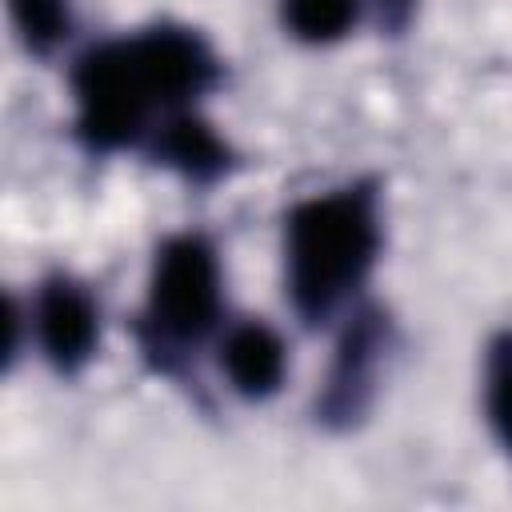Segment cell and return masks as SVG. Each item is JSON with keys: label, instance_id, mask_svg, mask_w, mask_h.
Segmentation results:
<instances>
[{"label": "cell", "instance_id": "9c48e42d", "mask_svg": "<svg viewBox=\"0 0 512 512\" xmlns=\"http://www.w3.org/2000/svg\"><path fill=\"white\" fill-rule=\"evenodd\" d=\"M488 408H492V424H496L500 440L512 448V352L500 356V364H496V372H492Z\"/></svg>", "mask_w": 512, "mask_h": 512}, {"label": "cell", "instance_id": "3957f363", "mask_svg": "<svg viewBox=\"0 0 512 512\" xmlns=\"http://www.w3.org/2000/svg\"><path fill=\"white\" fill-rule=\"evenodd\" d=\"M216 300L220 272L212 248L196 236L164 244L152 268V316L176 336H196L212 324Z\"/></svg>", "mask_w": 512, "mask_h": 512}, {"label": "cell", "instance_id": "7a4b0ae2", "mask_svg": "<svg viewBox=\"0 0 512 512\" xmlns=\"http://www.w3.org/2000/svg\"><path fill=\"white\" fill-rule=\"evenodd\" d=\"M76 104L80 128L92 144H124L140 132L156 100L148 72L136 56V44H108L80 60L76 68Z\"/></svg>", "mask_w": 512, "mask_h": 512}, {"label": "cell", "instance_id": "ba28073f", "mask_svg": "<svg viewBox=\"0 0 512 512\" xmlns=\"http://www.w3.org/2000/svg\"><path fill=\"white\" fill-rule=\"evenodd\" d=\"M164 156L188 172H212L220 164V140L196 120H176L164 136Z\"/></svg>", "mask_w": 512, "mask_h": 512}, {"label": "cell", "instance_id": "8992f818", "mask_svg": "<svg viewBox=\"0 0 512 512\" xmlns=\"http://www.w3.org/2000/svg\"><path fill=\"white\" fill-rule=\"evenodd\" d=\"M220 364L244 396H264L284 376V344L264 324H240L228 332Z\"/></svg>", "mask_w": 512, "mask_h": 512}, {"label": "cell", "instance_id": "277c9868", "mask_svg": "<svg viewBox=\"0 0 512 512\" xmlns=\"http://www.w3.org/2000/svg\"><path fill=\"white\" fill-rule=\"evenodd\" d=\"M136 56L148 72V84L156 92V100H184L196 96L208 76H212V56L204 52V44L180 28H156L132 40Z\"/></svg>", "mask_w": 512, "mask_h": 512}, {"label": "cell", "instance_id": "6da1fadb", "mask_svg": "<svg viewBox=\"0 0 512 512\" xmlns=\"http://www.w3.org/2000/svg\"><path fill=\"white\" fill-rule=\"evenodd\" d=\"M376 216L364 192H328L288 216V284L300 308L324 312L372 264Z\"/></svg>", "mask_w": 512, "mask_h": 512}, {"label": "cell", "instance_id": "52a82bcc", "mask_svg": "<svg viewBox=\"0 0 512 512\" xmlns=\"http://www.w3.org/2000/svg\"><path fill=\"white\" fill-rule=\"evenodd\" d=\"M284 16L304 40H336L356 20V0H284Z\"/></svg>", "mask_w": 512, "mask_h": 512}, {"label": "cell", "instance_id": "5b68a950", "mask_svg": "<svg viewBox=\"0 0 512 512\" xmlns=\"http://www.w3.org/2000/svg\"><path fill=\"white\" fill-rule=\"evenodd\" d=\"M36 328H40V344L44 352L72 368L80 364L92 344H96V308L92 300L72 288V284H52L44 296H40V308H36Z\"/></svg>", "mask_w": 512, "mask_h": 512}]
</instances>
